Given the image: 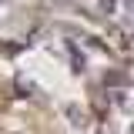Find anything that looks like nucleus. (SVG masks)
<instances>
[{
  "instance_id": "obj_1",
  "label": "nucleus",
  "mask_w": 134,
  "mask_h": 134,
  "mask_svg": "<svg viewBox=\"0 0 134 134\" xmlns=\"http://www.w3.org/2000/svg\"><path fill=\"white\" fill-rule=\"evenodd\" d=\"M97 7H100V14H114L117 0H97Z\"/></svg>"
},
{
  "instance_id": "obj_2",
  "label": "nucleus",
  "mask_w": 134,
  "mask_h": 134,
  "mask_svg": "<svg viewBox=\"0 0 134 134\" xmlns=\"http://www.w3.org/2000/svg\"><path fill=\"white\" fill-rule=\"evenodd\" d=\"M131 134H134V127H131Z\"/></svg>"
}]
</instances>
